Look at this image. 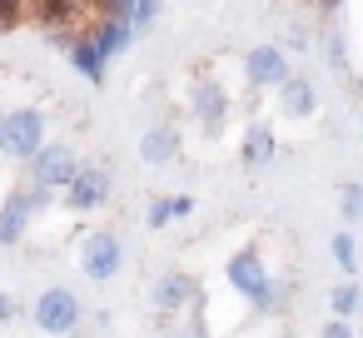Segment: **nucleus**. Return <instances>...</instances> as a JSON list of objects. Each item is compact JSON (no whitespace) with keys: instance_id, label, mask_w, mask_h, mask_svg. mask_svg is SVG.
I'll return each mask as SVG.
<instances>
[{"instance_id":"nucleus-1","label":"nucleus","mask_w":363,"mask_h":338,"mask_svg":"<svg viewBox=\"0 0 363 338\" xmlns=\"http://www.w3.org/2000/svg\"><path fill=\"white\" fill-rule=\"evenodd\" d=\"M224 278H229V288L244 293L259 313H274V308H279V288L269 283V269H264L259 249H239V254L224 264Z\"/></svg>"},{"instance_id":"nucleus-2","label":"nucleus","mask_w":363,"mask_h":338,"mask_svg":"<svg viewBox=\"0 0 363 338\" xmlns=\"http://www.w3.org/2000/svg\"><path fill=\"white\" fill-rule=\"evenodd\" d=\"M40 145H45V115L40 110H11V115H0V154H6V159L30 164Z\"/></svg>"},{"instance_id":"nucleus-3","label":"nucleus","mask_w":363,"mask_h":338,"mask_svg":"<svg viewBox=\"0 0 363 338\" xmlns=\"http://www.w3.org/2000/svg\"><path fill=\"white\" fill-rule=\"evenodd\" d=\"M110 194H115V179H110L105 169H95V164H80V169H75V179L60 189V199H65V209H70V214L105 209V204H110Z\"/></svg>"},{"instance_id":"nucleus-4","label":"nucleus","mask_w":363,"mask_h":338,"mask_svg":"<svg viewBox=\"0 0 363 338\" xmlns=\"http://www.w3.org/2000/svg\"><path fill=\"white\" fill-rule=\"evenodd\" d=\"M120 269H125V244H120L110 229H100V234H90V239L80 244V274H85L90 283H110Z\"/></svg>"},{"instance_id":"nucleus-5","label":"nucleus","mask_w":363,"mask_h":338,"mask_svg":"<svg viewBox=\"0 0 363 338\" xmlns=\"http://www.w3.org/2000/svg\"><path fill=\"white\" fill-rule=\"evenodd\" d=\"M80 323V298L70 288H45L35 298V328L40 333H75Z\"/></svg>"},{"instance_id":"nucleus-6","label":"nucleus","mask_w":363,"mask_h":338,"mask_svg":"<svg viewBox=\"0 0 363 338\" xmlns=\"http://www.w3.org/2000/svg\"><path fill=\"white\" fill-rule=\"evenodd\" d=\"M75 150L70 145H40L35 159H30V184H45V189H65L75 179Z\"/></svg>"},{"instance_id":"nucleus-7","label":"nucleus","mask_w":363,"mask_h":338,"mask_svg":"<svg viewBox=\"0 0 363 338\" xmlns=\"http://www.w3.org/2000/svg\"><path fill=\"white\" fill-rule=\"evenodd\" d=\"M289 75H294V70H289V55H284L279 45H254V50L244 55V80H249L254 90H279Z\"/></svg>"},{"instance_id":"nucleus-8","label":"nucleus","mask_w":363,"mask_h":338,"mask_svg":"<svg viewBox=\"0 0 363 338\" xmlns=\"http://www.w3.org/2000/svg\"><path fill=\"white\" fill-rule=\"evenodd\" d=\"M189 110H194V120H199V130H209V135H219L224 130V120H229V90L219 85V80H194V90H189Z\"/></svg>"},{"instance_id":"nucleus-9","label":"nucleus","mask_w":363,"mask_h":338,"mask_svg":"<svg viewBox=\"0 0 363 338\" xmlns=\"http://www.w3.org/2000/svg\"><path fill=\"white\" fill-rule=\"evenodd\" d=\"M35 199H30V184L26 189H11L6 194V204H0V244H21L26 239V229L35 224Z\"/></svg>"},{"instance_id":"nucleus-10","label":"nucleus","mask_w":363,"mask_h":338,"mask_svg":"<svg viewBox=\"0 0 363 338\" xmlns=\"http://www.w3.org/2000/svg\"><path fill=\"white\" fill-rule=\"evenodd\" d=\"M199 298V283L189 278V274H164V278H155V288H150V303L160 308V313H179L184 303H194Z\"/></svg>"},{"instance_id":"nucleus-11","label":"nucleus","mask_w":363,"mask_h":338,"mask_svg":"<svg viewBox=\"0 0 363 338\" xmlns=\"http://www.w3.org/2000/svg\"><path fill=\"white\" fill-rule=\"evenodd\" d=\"M70 65H75L90 85H105V65H110V55L100 50V40H95L90 30H75V40H70Z\"/></svg>"},{"instance_id":"nucleus-12","label":"nucleus","mask_w":363,"mask_h":338,"mask_svg":"<svg viewBox=\"0 0 363 338\" xmlns=\"http://www.w3.org/2000/svg\"><path fill=\"white\" fill-rule=\"evenodd\" d=\"M274 95H279V115H284V120H308L313 105H318V95H313V85H308L303 75H289Z\"/></svg>"},{"instance_id":"nucleus-13","label":"nucleus","mask_w":363,"mask_h":338,"mask_svg":"<svg viewBox=\"0 0 363 338\" xmlns=\"http://www.w3.org/2000/svg\"><path fill=\"white\" fill-rule=\"evenodd\" d=\"M274 150H279V140H274V130H269L264 120H254V125L244 130V140H239V159H244L249 169H264V164L274 159Z\"/></svg>"},{"instance_id":"nucleus-14","label":"nucleus","mask_w":363,"mask_h":338,"mask_svg":"<svg viewBox=\"0 0 363 338\" xmlns=\"http://www.w3.org/2000/svg\"><path fill=\"white\" fill-rule=\"evenodd\" d=\"M90 35L100 40V50L115 60V55H125L130 45H135V26L130 21H115V16H100L95 26H90Z\"/></svg>"},{"instance_id":"nucleus-15","label":"nucleus","mask_w":363,"mask_h":338,"mask_svg":"<svg viewBox=\"0 0 363 338\" xmlns=\"http://www.w3.org/2000/svg\"><path fill=\"white\" fill-rule=\"evenodd\" d=\"M174 154H179V130H174V125L145 130V140H140V159H145V164H169Z\"/></svg>"},{"instance_id":"nucleus-16","label":"nucleus","mask_w":363,"mask_h":338,"mask_svg":"<svg viewBox=\"0 0 363 338\" xmlns=\"http://www.w3.org/2000/svg\"><path fill=\"white\" fill-rule=\"evenodd\" d=\"M75 16H80V0H35V21L50 26V30L75 26Z\"/></svg>"},{"instance_id":"nucleus-17","label":"nucleus","mask_w":363,"mask_h":338,"mask_svg":"<svg viewBox=\"0 0 363 338\" xmlns=\"http://www.w3.org/2000/svg\"><path fill=\"white\" fill-rule=\"evenodd\" d=\"M358 303H363L358 283H338V288L328 293V308H333V318H353V313H358Z\"/></svg>"},{"instance_id":"nucleus-18","label":"nucleus","mask_w":363,"mask_h":338,"mask_svg":"<svg viewBox=\"0 0 363 338\" xmlns=\"http://www.w3.org/2000/svg\"><path fill=\"white\" fill-rule=\"evenodd\" d=\"M328 254H333V269H343V274H353V269H358V249H353V234H348V229H343V234H333Z\"/></svg>"},{"instance_id":"nucleus-19","label":"nucleus","mask_w":363,"mask_h":338,"mask_svg":"<svg viewBox=\"0 0 363 338\" xmlns=\"http://www.w3.org/2000/svg\"><path fill=\"white\" fill-rule=\"evenodd\" d=\"M338 209H343V219H348V224H358V219H363V184H358V179H348V184L338 189Z\"/></svg>"},{"instance_id":"nucleus-20","label":"nucleus","mask_w":363,"mask_h":338,"mask_svg":"<svg viewBox=\"0 0 363 338\" xmlns=\"http://www.w3.org/2000/svg\"><path fill=\"white\" fill-rule=\"evenodd\" d=\"M150 229H164V224H174L179 219V209H174V199H150Z\"/></svg>"},{"instance_id":"nucleus-21","label":"nucleus","mask_w":363,"mask_h":338,"mask_svg":"<svg viewBox=\"0 0 363 338\" xmlns=\"http://www.w3.org/2000/svg\"><path fill=\"white\" fill-rule=\"evenodd\" d=\"M155 16H160V0H135L130 26H135V30H150V26H155Z\"/></svg>"},{"instance_id":"nucleus-22","label":"nucleus","mask_w":363,"mask_h":338,"mask_svg":"<svg viewBox=\"0 0 363 338\" xmlns=\"http://www.w3.org/2000/svg\"><path fill=\"white\" fill-rule=\"evenodd\" d=\"M95 11H100V16H115V21H130L135 0H95Z\"/></svg>"},{"instance_id":"nucleus-23","label":"nucleus","mask_w":363,"mask_h":338,"mask_svg":"<svg viewBox=\"0 0 363 338\" xmlns=\"http://www.w3.org/2000/svg\"><path fill=\"white\" fill-rule=\"evenodd\" d=\"M21 11H26V0H0V30H11L21 21Z\"/></svg>"},{"instance_id":"nucleus-24","label":"nucleus","mask_w":363,"mask_h":338,"mask_svg":"<svg viewBox=\"0 0 363 338\" xmlns=\"http://www.w3.org/2000/svg\"><path fill=\"white\" fill-rule=\"evenodd\" d=\"M323 338H353V323L348 318H328L323 323Z\"/></svg>"},{"instance_id":"nucleus-25","label":"nucleus","mask_w":363,"mask_h":338,"mask_svg":"<svg viewBox=\"0 0 363 338\" xmlns=\"http://www.w3.org/2000/svg\"><path fill=\"white\" fill-rule=\"evenodd\" d=\"M328 60H333V70H343V65H348V55H343V40H338V35H328Z\"/></svg>"},{"instance_id":"nucleus-26","label":"nucleus","mask_w":363,"mask_h":338,"mask_svg":"<svg viewBox=\"0 0 363 338\" xmlns=\"http://www.w3.org/2000/svg\"><path fill=\"white\" fill-rule=\"evenodd\" d=\"M174 338H204V323H199V318H189L184 328H174Z\"/></svg>"},{"instance_id":"nucleus-27","label":"nucleus","mask_w":363,"mask_h":338,"mask_svg":"<svg viewBox=\"0 0 363 338\" xmlns=\"http://www.w3.org/2000/svg\"><path fill=\"white\" fill-rule=\"evenodd\" d=\"M16 318V298L11 293H0V323H11Z\"/></svg>"}]
</instances>
